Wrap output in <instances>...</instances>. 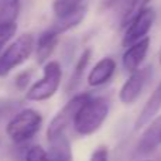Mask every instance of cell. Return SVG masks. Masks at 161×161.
<instances>
[{
  "label": "cell",
  "instance_id": "277c9868",
  "mask_svg": "<svg viewBox=\"0 0 161 161\" xmlns=\"http://www.w3.org/2000/svg\"><path fill=\"white\" fill-rule=\"evenodd\" d=\"M62 79V68L58 61H48L44 65V76L28 88L25 97L31 102H42L57 93Z\"/></svg>",
  "mask_w": 161,
  "mask_h": 161
},
{
  "label": "cell",
  "instance_id": "ba28073f",
  "mask_svg": "<svg viewBox=\"0 0 161 161\" xmlns=\"http://www.w3.org/2000/svg\"><path fill=\"white\" fill-rule=\"evenodd\" d=\"M158 144H161V114L151 120L143 131L137 144V153L142 156L150 154L158 147Z\"/></svg>",
  "mask_w": 161,
  "mask_h": 161
},
{
  "label": "cell",
  "instance_id": "d4e9b609",
  "mask_svg": "<svg viewBox=\"0 0 161 161\" xmlns=\"http://www.w3.org/2000/svg\"><path fill=\"white\" fill-rule=\"evenodd\" d=\"M144 161H148V160H144Z\"/></svg>",
  "mask_w": 161,
  "mask_h": 161
},
{
  "label": "cell",
  "instance_id": "4fadbf2b",
  "mask_svg": "<svg viewBox=\"0 0 161 161\" xmlns=\"http://www.w3.org/2000/svg\"><path fill=\"white\" fill-rule=\"evenodd\" d=\"M48 142H50L48 156L51 161H72V148H71V143L65 136V133Z\"/></svg>",
  "mask_w": 161,
  "mask_h": 161
},
{
  "label": "cell",
  "instance_id": "e0dca14e",
  "mask_svg": "<svg viewBox=\"0 0 161 161\" xmlns=\"http://www.w3.org/2000/svg\"><path fill=\"white\" fill-rule=\"evenodd\" d=\"M91 55H92L91 48H86V50L80 54V57L78 58V61H76V64H75V68H74V71H72V75H71V78H69L68 91H74V89L78 86L79 80L82 78L83 74H85L86 67H88L89 61H91Z\"/></svg>",
  "mask_w": 161,
  "mask_h": 161
},
{
  "label": "cell",
  "instance_id": "5b68a950",
  "mask_svg": "<svg viewBox=\"0 0 161 161\" xmlns=\"http://www.w3.org/2000/svg\"><path fill=\"white\" fill-rule=\"evenodd\" d=\"M91 97V95L88 93H79L76 96H74L72 99L68 103H65V106H62L58 110V113L51 119L50 125L47 127V139L53 140L54 137L59 136V134H64V131L67 130V127L74 123L76 114H78L79 109L82 108V105L86 100Z\"/></svg>",
  "mask_w": 161,
  "mask_h": 161
},
{
  "label": "cell",
  "instance_id": "9a60e30c",
  "mask_svg": "<svg viewBox=\"0 0 161 161\" xmlns=\"http://www.w3.org/2000/svg\"><path fill=\"white\" fill-rule=\"evenodd\" d=\"M85 13H86V7L83 6V7L79 8L78 11H75V13L64 17V19H57V21L54 23V25L51 27V30L59 36V34H62V33H65V31L71 30V28L76 27V25H79V23L83 20Z\"/></svg>",
  "mask_w": 161,
  "mask_h": 161
},
{
  "label": "cell",
  "instance_id": "2e32d148",
  "mask_svg": "<svg viewBox=\"0 0 161 161\" xmlns=\"http://www.w3.org/2000/svg\"><path fill=\"white\" fill-rule=\"evenodd\" d=\"M85 0H54L53 13L55 19H64L83 7Z\"/></svg>",
  "mask_w": 161,
  "mask_h": 161
},
{
  "label": "cell",
  "instance_id": "ac0fdd59",
  "mask_svg": "<svg viewBox=\"0 0 161 161\" xmlns=\"http://www.w3.org/2000/svg\"><path fill=\"white\" fill-rule=\"evenodd\" d=\"M150 0H127L123 8L122 14V25H127L137 14H140L144 8H147V4Z\"/></svg>",
  "mask_w": 161,
  "mask_h": 161
},
{
  "label": "cell",
  "instance_id": "7a4b0ae2",
  "mask_svg": "<svg viewBox=\"0 0 161 161\" xmlns=\"http://www.w3.org/2000/svg\"><path fill=\"white\" fill-rule=\"evenodd\" d=\"M42 125V116L36 109H23L6 126V133L14 143H25L31 140Z\"/></svg>",
  "mask_w": 161,
  "mask_h": 161
},
{
  "label": "cell",
  "instance_id": "ffe728a7",
  "mask_svg": "<svg viewBox=\"0 0 161 161\" xmlns=\"http://www.w3.org/2000/svg\"><path fill=\"white\" fill-rule=\"evenodd\" d=\"M17 31V24L16 23H11V24H4V25H0V50L2 47L8 42L13 36L16 34Z\"/></svg>",
  "mask_w": 161,
  "mask_h": 161
},
{
  "label": "cell",
  "instance_id": "7c38bea8",
  "mask_svg": "<svg viewBox=\"0 0 161 161\" xmlns=\"http://www.w3.org/2000/svg\"><path fill=\"white\" fill-rule=\"evenodd\" d=\"M57 44H58V34L53 30H47L38 37L36 42V57L38 64H47L48 58L54 53Z\"/></svg>",
  "mask_w": 161,
  "mask_h": 161
},
{
  "label": "cell",
  "instance_id": "9c48e42d",
  "mask_svg": "<svg viewBox=\"0 0 161 161\" xmlns=\"http://www.w3.org/2000/svg\"><path fill=\"white\" fill-rule=\"evenodd\" d=\"M148 50H150V38L148 37H146L142 41L126 48L125 54H123V58H122L123 68L130 74L137 71L140 68V65L143 64V61H144Z\"/></svg>",
  "mask_w": 161,
  "mask_h": 161
},
{
  "label": "cell",
  "instance_id": "7402d4cb",
  "mask_svg": "<svg viewBox=\"0 0 161 161\" xmlns=\"http://www.w3.org/2000/svg\"><path fill=\"white\" fill-rule=\"evenodd\" d=\"M108 160H109V151L106 147H97L91 156V161H108Z\"/></svg>",
  "mask_w": 161,
  "mask_h": 161
},
{
  "label": "cell",
  "instance_id": "30bf717a",
  "mask_svg": "<svg viewBox=\"0 0 161 161\" xmlns=\"http://www.w3.org/2000/svg\"><path fill=\"white\" fill-rule=\"evenodd\" d=\"M160 109H161V82L157 85V88L154 89L151 96L147 99L146 105L143 106L142 112L139 113L136 123H134V129L140 130V129L146 127L151 120H154L157 117Z\"/></svg>",
  "mask_w": 161,
  "mask_h": 161
},
{
  "label": "cell",
  "instance_id": "8fae6325",
  "mask_svg": "<svg viewBox=\"0 0 161 161\" xmlns=\"http://www.w3.org/2000/svg\"><path fill=\"white\" fill-rule=\"evenodd\" d=\"M114 71H116V61L110 57H105L99 62H96L91 69L88 75V83L93 88L105 85L114 75Z\"/></svg>",
  "mask_w": 161,
  "mask_h": 161
},
{
  "label": "cell",
  "instance_id": "44dd1931",
  "mask_svg": "<svg viewBox=\"0 0 161 161\" xmlns=\"http://www.w3.org/2000/svg\"><path fill=\"white\" fill-rule=\"evenodd\" d=\"M30 78H31V72H30V71H23V72H20L19 75L16 76V80H14L16 88L20 89V91H24V89L28 86Z\"/></svg>",
  "mask_w": 161,
  "mask_h": 161
},
{
  "label": "cell",
  "instance_id": "8992f818",
  "mask_svg": "<svg viewBox=\"0 0 161 161\" xmlns=\"http://www.w3.org/2000/svg\"><path fill=\"white\" fill-rule=\"evenodd\" d=\"M156 20V11L153 7H147L142 11L140 14H137L127 25H126V31L123 36V47L129 48L130 45L136 44V42L142 41L143 38H146L148 34V31L151 30Z\"/></svg>",
  "mask_w": 161,
  "mask_h": 161
},
{
  "label": "cell",
  "instance_id": "6da1fadb",
  "mask_svg": "<svg viewBox=\"0 0 161 161\" xmlns=\"http://www.w3.org/2000/svg\"><path fill=\"white\" fill-rule=\"evenodd\" d=\"M109 114V103L103 97H89L79 109L74 129L79 136H91L96 133Z\"/></svg>",
  "mask_w": 161,
  "mask_h": 161
},
{
  "label": "cell",
  "instance_id": "52a82bcc",
  "mask_svg": "<svg viewBox=\"0 0 161 161\" xmlns=\"http://www.w3.org/2000/svg\"><path fill=\"white\" fill-rule=\"evenodd\" d=\"M151 76V67L139 68L137 71L130 74L125 83H123L122 89L119 92V99L123 105H131L139 99L142 95L143 89H144L146 83L148 82Z\"/></svg>",
  "mask_w": 161,
  "mask_h": 161
},
{
  "label": "cell",
  "instance_id": "5bb4252c",
  "mask_svg": "<svg viewBox=\"0 0 161 161\" xmlns=\"http://www.w3.org/2000/svg\"><path fill=\"white\" fill-rule=\"evenodd\" d=\"M20 0H0V25L16 23L20 16Z\"/></svg>",
  "mask_w": 161,
  "mask_h": 161
},
{
  "label": "cell",
  "instance_id": "cb8c5ba5",
  "mask_svg": "<svg viewBox=\"0 0 161 161\" xmlns=\"http://www.w3.org/2000/svg\"><path fill=\"white\" fill-rule=\"evenodd\" d=\"M160 64H161V51H160Z\"/></svg>",
  "mask_w": 161,
  "mask_h": 161
},
{
  "label": "cell",
  "instance_id": "d6986e66",
  "mask_svg": "<svg viewBox=\"0 0 161 161\" xmlns=\"http://www.w3.org/2000/svg\"><path fill=\"white\" fill-rule=\"evenodd\" d=\"M25 161H51L48 151H45L40 146H33L25 153Z\"/></svg>",
  "mask_w": 161,
  "mask_h": 161
},
{
  "label": "cell",
  "instance_id": "603a6c76",
  "mask_svg": "<svg viewBox=\"0 0 161 161\" xmlns=\"http://www.w3.org/2000/svg\"><path fill=\"white\" fill-rule=\"evenodd\" d=\"M117 0H100V4H102V8H109L116 3Z\"/></svg>",
  "mask_w": 161,
  "mask_h": 161
},
{
  "label": "cell",
  "instance_id": "3957f363",
  "mask_svg": "<svg viewBox=\"0 0 161 161\" xmlns=\"http://www.w3.org/2000/svg\"><path fill=\"white\" fill-rule=\"evenodd\" d=\"M34 50L36 41L31 34H23L14 40L0 55V78L7 76L14 68L24 64Z\"/></svg>",
  "mask_w": 161,
  "mask_h": 161
}]
</instances>
